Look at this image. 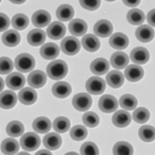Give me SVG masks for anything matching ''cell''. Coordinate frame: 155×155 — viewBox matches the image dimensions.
Wrapping results in <instances>:
<instances>
[{"instance_id":"cell-9","label":"cell","mask_w":155,"mask_h":155,"mask_svg":"<svg viewBox=\"0 0 155 155\" xmlns=\"http://www.w3.org/2000/svg\"><path fill=\"white\" fill-rule=\"evenodd\" d=\"M27 81L32 88H41L46 83L47 75L44 72L36 70L31 72L28 76Z\"/></svg>"},{"instance_id":"cell-54","label":"cell","mask_w":155,"mask_h":155,"mask_svg":"<svg viewBox=\"0 0 155 155\" xmlns=\"http://www.w3.org/2000/svg\"><path fill=\"white\" fill-rule=\"evenodd\" d=\"M105 1H107V2H114V1H116V0H105Z\"/></svg>"},{"instance_id":"cell-2","label":"cell","mask_w":155,"mask_h":155,"mask_svg":"<svg viewBox=\"0 0 155 155\" xmlns=\"http://www.w3.org/2000/svg\"><path fill=\"white\" fill-rule=\"evenodd\" d=\"M35 58L28 53H23L19 54L15 59L16 68L19 72L24 73L32 71L35 67Z\"/></svg>"},{"instance_id":"cell-24","label":"cell","mask_w":155,"mask_h":155,"mask_svg":"<svg viewBox=\"0 0 155 155\" xmlns=\"http://www.w3.org/2000/svg\"><path fill=\"white\" fill-rule=\"evenodd\" d=\"M110 64L117 69H123L129 62V56L124 52H116L110 58Z\"/></svg>"},{"instance_id":"cell-18","label":"cell","mask_w":155,"mask_h":155,"mask_svg":"<svg viewBox=\"0 0 155 155\" xmlns=\"http://www.w3.org/2000/svg\"><path fill=\"white\" fill-rule=\"evenodd\" d=\"M135 35L138 40L143 43L151 41L154 36V29L147 25L140 26L136 31Z\"/></svg>"},{"instance_id":"cell-38","label":"cell","mask_w":155,"mask_h":155,"mask_svg":"<svg viewBox=\"0 0 155 155\" xmlns=\"http://www.w3.org/2000/svg\"><path fill=\"white\" fill-rule=\"evenodd\" d=\"M71 123L69 120L64 116L56 118L53 122V128L58 133H65L70 129Z\"/></svg>"},{"instance_id":"cell-31","label":"cell","mask_w":155,"mask_h":155,"mask_svg":"<svg viewBox=\"0 0 155 155\" xmlns=\"http://www.w3.org/2000/svg\"><path fill=\"white\" fill-rule=\"evenodd\" d=\"M20 40V35L14 30L7 31L2 36V41L4 45L9 47H16L19 44Z\"/></svg>"},{"instance_id":"cell-50","label":"cell","mask_w":155,"mask_h":155,"mask_svg":"<svg viewBox=\"0 0 155 155\" xmlns=\"http://www.w3.org/2000/svg\"><path fill=\"white\" fill-rule=\"evenodd\" d=\"M36 154H51L52 153L49 151H47V150H45V149H43L41 151H38V153H36Z\"/></svg>"},{"instance_id":"cell-7","label":"cell","mask_w":155,"mask_h":155,"mask_svg":"<svg viewBox=\"0 0 155 155\" xmlns=\"http://www.w3.org/2000/svg\"><path fill=\"white\" fill-rule=\"evenodd\" d=\"M100 109L104 113H111L118 109V102L114 96L105 94L101 96L98 102Z\"/></svg>"},{"instance_id":"cell-22","label":"cell","mask_w":155,"mask_h":155,"mask_svg":"<svg viewBox=\"0 0 155 155\" xmlns=\"http://www.w3.org/2000/svg\"><path fill=\"white\" fill-rule=\"evenodd\" d=\"M91 71L96 75H104L108 72L109 69V64L105 58H97L91 63Z\"/></svg>"},{"instance_id":"cell-1","label":"cell","mask_w":155,"mask_h":155,"mask_svg":"<svg viewBox=\"0 0 155 155\" xmlns=\"http://www.w3.org/2000/svg\"><path fill=\"white\" fill-rule=\"evenodd\" d=\"M68 72V66L66 63L61 60L52 61L47 67V74L51 79L61 80L66 76Z\"/></svg>"},{"instance_id":"cell-29","label":"cell","mask_w":155,"mask_h":155,"mask_svg":"<svg viewBox=\"0 0 155 155\" xmlns=\"http://www.w3.org/2000/svg\"><path fill=\"white\" fill-rule=\"evenodd\" d=\"M106 80L108 85L114 89H117L124 83V76L118 71H112L106 76Z\"/></svg>"},{"instance_id":"cell-12","label":"cell","mask_w":155,"mask_h":155,"mask_svg":"<svg viewBox=\"0 0 155 155\" xmlns=\"http://www.w3.org/2000/svg\"><path fill=\"white\" fill-rule=\"evenodd\" d=\"M130 60L134 64L143 65L146 64L149 60V53L145 48L138 47L134 48L130 52Z\"/></svg>"},{"instance_id":"cell-20","label":"cell","mask_w":155,"mask_h":155,"mask_svg":"<svg viewBox=\"0 0 155 155\" xmlns=\"http://www.w3.org/2000/svg\"><path fill=\"white\" fill-rule=\"evenodd\" d=\"M18 97L21 104L26 105H31L36 102L38 95L36 92L33 89L26 87L19 92Z\"/></svg>"},{"instance_id":"cell-51","label":"cell","mask_w":155,"mask_h":155,"mask_svg":"<svg viewBox=\"0 0 155 155\" xmlns=\"http://www.w3.org/2000/svg\"><path fill=\"white\" fill-rule=\"evenodd\" d=\"M1 81H2V87H1V91L3 90V85H4V82H3V79L1 78Z\"/></svg>"},{"instance_id":"cell-52","label":"cell","mask_w":155,"mask_h":155,"mask_svg":"<svg viewBox=\"0 0 155 155\" xmlns=\"http://www.w3.org/2000/svg\"><path fill=\"white\" fill-rule=\"evenodd\" d=\"M18 154H28L27 152H22V153H19Z\"/></svg>"},{"instance_id":"cell-10","label":"cell","mask_w":155,"mask_h":155,"mask_svg":"<svg viewBox=\"0 0 155 155\" xmlns=\"http://www.w3.org/2000/svg\"><path fill=\"white\" fill-rule=\"evenodd\" d=\"M113 31L112 23L106 19H101L97 22L94 27V32L101 38H107L111 35Z\"/></svg>"},{"instance_id":"cell-43","label":"cell","mask_w":155,"mask_h":155,"mask_svg":"<svg viewBox=\"0 0 155 155\" xmlns=\"http://www.w3.org/2000/svg\"><path fill=\"white\" fill-rule=\"evenodd\" d=\"M80 153L84 155H97L99 154V149L94 143L87 142L81 145Z\"/></svg>"},{"instance_id":"cell-32","label":"cell","mask_w":155,"mask_h":155,"mask_svg":"<svg viewBox=\"0 0 155 155\" xmlns=\"http://www.w3.org/2000/svg\"><path fill=\"white\" fill-rule=\"evenodd\" d=\"M19 149V145L17 140L14 138H7L4 140L2 145V151L5 154L12 155L18 153Z\"/></svg>"},{"instance_id":"cell-16","label":"cell","mask_w":155,"mask_h":155,"mask_svg":"<svg viewBox=\"0 0 155 155\" xmlns=\"http://www.w3.org/2000/svg\"><path fill=\"white\" fill-rule=\"evenodd\" d=\"M52 93L58 98H65L69 96L72 88L71 85L65 81H59L54 84L52 88Z\"/></svg>"},{"instance_id":"cell-23","label":"cell","mask_w":155,"mask_h":155,"mask_svg":"<svg viewBox=\"0 0 155 155\" xmlns=\"http://www.w3.org/2000/svg\"><path fill=\"white\" fill-rule=\"evenodd\" d=\"M69 30L74 36H81L84 35L87 31L86 22L81 19H74L69 25Z\"/></svg>"},{"instance_id":"cell-41","label":"cell","mask_w":155,"mask_h":155,"mask_svg":"<svg viewBox=\"0 0 155 155\" xmlns=\"http://www.w3.org/2000/svg\"><path fill=\"white\" fill-rule=\"evenodd\" d=\"M70 136L75 141H81L87 137V130L83 125H76L71 129Z\"/></svg>"},{"instance_id":"cell-8","label":"cell","mask_w":155,"mask_h":155,"mask_svg":"<svg viewBox=\"0 0 155 155\" xmlns=\"http://www.w3.org/2000/svg\"><path fill=\"white\" fill-rule=\"evenodd\" d=\"M66 33V28L60 21L52 23L47 29V35L52 40H58L64 37Z\"/></svg>"},{"instance_id":"cell-30","label":"cell","mask_w":155,"mask_h":155,"mask_svg":"<svg viewBox=\"0 0 155 155\" xmlns=\"http://www.w3.org/2000/svg\"><path fill=\"white\" fill-rule=\"evenodd\" d=\"M56 17L61 21H68L72 19L74 14V8L70 5H61L56 10Z\"/></svg>"},{"instance_id":"cell-44","label":"cell","mask_w":155,"mask_h":155,"mask_svg":"<svg viewBox=\"0 0 155 155\" xmlns=\"http://www.w3.org/2000/svg\"><path fill=\"white\" fill-rule=\"evenodd\" d=\"M12 61L8 57H2L0 60V73L2 75L7 74L13 70Z\"/></svg>"},{"instance_id":"cell-42","label":"cell","mask_w":155,"mask_h":155,"mask_svg":"<svg viewBox=\"0 0 155 155\" xmlns=\"http://www.w3.org/2000/svg\"><path fill=\"white\" fill-rule=\"evenodd\" d=\"M84 124L89 127H94L99 124L100 118L98 114L94 112H87L82 117Z\"/></svg>"},{"instance_id":"cell-25","label":"cell","mask_w":155,"mask_h":155,"mask_svg":"<svg viewBox=\"0 0 155 155\" xmlns=\"http://www.w3.org/2000/svg\"><path fill=\"white\" fill-rule=\"evenodd\" d=\"M43 142L47 149L54 151L60 147L62 143V139L60 134L55 133H51L45 136Z\"/></svg>"},{"instance_id":"cell-11","label":"cell","mask_w":155,"mask_h":155,"mask_svg":"<svg viewBox=\"0 0 155 155\" xmlns=\"http://www.w3.org/2000/svg\"><path fill=\"white\" fill-rule=\"evenodd\" d=\"M25 78L23 74L19 72H12L6 79V84L8 88L13 91H18L25 85Z\"/></svg>"},{"instance_id":"cell-5","label":"cell","mask_w":155,"mask_h":155,"mask_svg":"<svg viewBox=\"0 0 155 155\" xmlns=\"http://www.w3.org/2000/svg\"><path fill=\"white\" fill-rule=\"evenodd\" d=\"M72 103L77 110L84 112L90 109L93 100L89 94L85 93H80L74 96Z\"/></svg>"},{"instance_id":"cell-34","label":"cell","mask_w":155,"mask_h":155,"mask_svg":"<svg viewBox=\"0 0 155 155\" xmlns=\"http://www.w3.org/2000/svg\"><path fill=\"white\" fill-rule=\"evenodd\" d=\"M7 133L12 137H19L24 133V125L19 121H12L7 126Z\"/></svg>"},{"instance_id":"cell-28","label":"cell","mask_w":155,"mask_h":155,"mask_svg":"<svg viewBox=\"0 0 155 155\" xmlns=\"http://www.w3.org/2000/svg\"><path fill=\"white\" fill-rule=\"evenodd\" d=\"M81 43L86 51L91 52L97 51L100 47V42L98 38L91 34L84 36L81 40Z\"/></svg>"},{"instance_id":"cell-35","label":"cell","mask_w":155,"mask_h":155,"mask_svg":"<svg viewBox=\"0 0 155 155\" xmlns=\"http://www.w3.org/2000/svg\"><path fill=\"white\" fill-rule=\"evenodd\" d=\"M140 138L145 142H151L155 140V128L151 125H143L138 131Z\"/></svg>"},{"instance_id":"cell-36","label":"cell","mask_w":155,"mask_h":155,"mask_svg":"<svg viewBox=\"0 0 155 155\" xmlns=\"http://www.w3.org/2000/svg\"><path fill=\"white\" fill-rule=\"evenodd\" d=\"M120 105L125 110H132L138 105V101L136 97L132 94H126L123 95L120 99Z\"/></svg>"},{"instance_id":"cell-13","label":"cell","mask_w":155,"mask_h":155,"mask_svg":"<svg viewBox=\"0 0 155 155\" xmlns=\"http://www.w3.org/2000/svg\"><path fill=\"white\" fill-rule=\"evenodd\" d=\"M129 39L124 33L117 32L110 38L109 45L116 50H123L129 45Z\"/></svg>"},{"instance_id":"cell-33","label":"cell","mask_w":155,"mask_h":155,"mask_svg":"<svg viewBox=\"0 0 155 155\" xmlns=\"http://www.w3.org/2000/svg\"><path fill=\"white\" fill-rule=\"evenodd\" d=\"M127 21L133 25H140L145 21V14L141 10L134 8L129 11L127 15Z\"/></svg>"},{"instance_id":"cell-39","label":"cell","mask_w":155,"mask_h":155,"mask_svg":"<svg viewBox=\"0 0 155 155\" xmlns=\"http://www.w3.org/2000/svg\"><path fill=\"white\" fill-rule=\"evenodd\" d=\"M28 23V17L23 14H17L12 19V25L18 31H22L26 28Z\"/></svg>"},{"instance_id":"cell-40","label":"cell","mask_w":155,"mask_h":155,"mask_svg":"<svg viewBox=\"0 0 155 155\" xmlns=\"http://www.w3.org/2000/svg\"><path fill=\"white\" fill-rule=\"evenodd\" d=\"M133 118L138 124H143L146 123L150 118L149 111L144 107H139L136 109L133 114Z\"/></svg>"},{"instance_id":"cell-14","label":"cell","mask_w":155,"mask_h":155,"mask_svg":"<svg viewBox=\"0 0 155 155\" xmlns=\"http://www.w3.org/2000/svg\"><path fill=\"white\" fill-rule=\"evenodd\" d=\"M51 20L50 14L44 10H39L34 13L32 17L33 25L37 27H45L48 25Z\"/></svg>"},{"instance_id":"cell-17","label":"cell","mask_w":155,"mask_h":155,"mask_svg":"<svg viewBox=\"0 0 155 155\" xmlns=\"http://www.w3.org/2000/svg\"><path fill=\"white\" fill-rule=\"evenodd\" d=\"M144 71L143 68L137 65H130L125 69V78L131 82H136L141 80L143 77Z\"/></svg>"},{"instance_id":"cell-15","label":"cell","mask_w":155,"mask_h":155,"mask_svg":"<svg viewBox=\"0 0 155 155\" xmlns=\"http://www.w3.org/2000/svg\"><path fill=\"white\" fill-rule=\"evenodd\" d=\"M60 54V48L56 43H48L40 48V55L47 60L55 59Z\"/></svg>"},{"instance_id":"cell-6","label":"cell","mask_w":155,"mask_h":155,"mask_svg":"<svg viewBox=\"0 0 155 155\" xmlns=\"http://www.w3.org/2000/svg\"><path fill=\"white\" fill-rule=\"evenodd\" d=\"M86 89L88 93L93 95L102 94L105 91L106 85L105 81L99 77H91L87 81Z\"/></svg>"},{"instance_id":"cell-21","label":"cell","mask_w":155,"mask_h":155,"mask_svg":"<svg viewBox=\"0 0 155 155\" xmlns=\"http://www.w3.org/2000/svg\"><path fill=\"white\" fill-rule=\"evenodd\" d=\"M17 102L16 94L11 91H5L1 93L0 105L4 109H10L14 107Z\"/></svg>"},{"instance_id":"cell-27","label":"cell","mask_w":155,"mask_h":155,"mask_svg":"<svg viewBox=\"0 0 155 155\" xmlns=\"http://www.w3.org/2000/svg\"><path fill=\"white\" fill-rule=\"evenodd\" d=\"M52 124L51 120L45 116H41L35 120L32 124L33 129L38 133L45 134L51 130Z\"/></svg>"},{"instance_id":"cell-53","label":"cell","mask_w":155,"mask_h":155,"mask_svg":"<svg viewBox=\"0 0 155 155\" xmlns=\"http://www.w3.org/2000/svg\"><path fill=\"white\" fill-rule=\"evenodd\" d=\"M78 154L76 153H68L66 154Z\"/></svg>"},{"instance_id":"cell-49","label":"cell","mask_w":155,"mask_h":155,"mask_svg":"<svg viewBox=\"0 0 155 155\" xmlns=\"http://www.w3.org/2000/svg\"><path fill=\"white\" fill-rule=\"evenodd\" d=\"M9 1L14 4L19 5V4H22L24 2H25L26 0H9Z\"/></svg>"},{"instance_id":"cell-26","label":"cell","mask_w":155,"mask_h":155,"mask_svg":"<svg viewBox=\"0 0 155 155\" xmlns=\"http://www.w3.org/2000/svg\"><path fill=\"white\" fill-rule=\"evenodd\" d=\"M45 32L41 29H33L27 35V41L32 46H40L45 42Z\"/></svg>"},{"instance_id":"cell-3","label":"cell","mask_w":155,"mask_h":155,"mask_svg":"<svg viewBox=\"0 0 155 155\" xmlns=\"http://www.w3.org/2000/svg\"><path fill=\"white\" fill-rule=\"evenodd\" d=\"M40 138L38 134L32 132L23 134L20 140L21 147L27 151H35L40 147Z\"/></svg>"},{"instance_id":"cell-4","label":"cell","mask_w":155,"mask_h":155,"mask_svg":"<svg viewBox=\"0 0 155 155\" xmlns=\"http://www.w3.org/2000/svg\"><path fill=\"white\" fill-rule=\"evenodd\" d=\"M62 52L69 56L76 54L80 50V43L79 40L73 36H67L61 43Z\"/></svg>"},{"instance_id":"cell-48","label":"cell","mask_w":155,"mask_h":155,"mask_svg":"<svg viewBox=\"0 0 155 155\" xmlns=\"http://www.w3.org/2000/svg\"><path fill=\"white\" fill-rule=\"evenodd\" d=\"M122 1L126 6L134 7L138 5L141 0H122Z\"/></svg>"},{"instance_id":"cell-19","label":"cell","mask_w":155,"mask_h":155,"mask_svg":"<svg viewBox=\"0 0 155 155\" xmlns=\"http://www.w3.org/2000/svg\"><path fill=\"white\" fill-rule=\"evenodd\" d=\"M131 122L130 114L124 110H120L113 116V123L118 127L123 128L128 126Z\"/></svg>"},{"instance_id":"cell-46","label":"cell","mask_w":155,"mask_h":155,"mask_svg":"<svg viewBox=\"0 0 155 155\" xmlns=\"http://www.w3.org/2000/svg\"><path fill=\"white\" fill-rule=\"evenodd\" d=\"M0 19H1V32H3L8 28L10 25V20L8 17L3 13L0 14Z\"/></svg>"},{"instance_id":"cell-47","label":"cell","mask_w":155,"mask_h":155,"mask_svg":"<svg viewBox=\"0 0 155 155\" xmlns=\"http://www.w3.org/2000/svg\"><path fill=\"white\" fill-rule=\"evenodd\" d=\"M147 20L150 25L155 27V8L151 10L147 16Z\"/></svg>"},{"instance_id":"cell-37","label":"cell","mask_w":155,"mask_h":155,"mask_svg":"<svg viewBox=\"0 0 155 155\" xmlns=\"http://www.w3.org/2000/svg\"><path fill=\"white\" fill-rule=\"evenodd\" d=\"M113 152L116 155H131L133 154V147L128 142H119L114 145Z\"/></svg>"},{"instance_id":"cell-45","label":"cell","mask_w":155,"mask_h":155,"mask_svg":"<svg viewBox=\"0 0 155 155\" xmlns=\"http://www.w3.org/2000/svg\"><path fill=\"white\" fill-rule=\"evenodd\" d=\"M81 6L90 11H94L100 7L101 0H80Z\"/></svg>"}]
</instances>
